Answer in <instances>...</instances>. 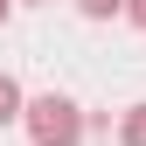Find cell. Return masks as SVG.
Segmentation results:
<instances>
[{
	"label": "cell",
	"mask_w": 146,
	"mask_h": 146,
	"mask_svg": "<svg viewBox=\"0 0 146 146\" xmlns=\"http://www.w3.org/2000/svg\"><path fill=\"white\" fill-rule=\"evenodd\" d=\"M21 125H28L35 146H77V139H84V111H77L70 98H56V90L35 98L28 111H21Z\"/></svg>",
	"instance_id": "obj_1"
},
{
	"label": "cell",
	"mask_w": 146,
	"mask_h": 146,
	"mask_svg": "<svg viewBox=\"0 0 146 146\" xmlns=\"http://www.w3.org/2000/svg\"><path fill=\"white\" fill-rule=\"evenodd\" d=\"M118 146H146V104H125L118 111Z\"/></svg>",
	"instance_id": "obj_2"
},
{
	"label": "cell",
	"mask_w": 146,
	"mask_h": 146,
	"mask_svg": "<svg viewBox=\"0 0 146 146\" xmlns=\"http://www.w3.org/2000/svg\"><path fill=\"white\" fill-rule=\"evenodd\" d=\"M21 111H28V98H21V84H14V77H0V125H14Z\"/></svg>",
	"instance_id": "obj_3"
},
{
	"label": "cell",
	"mask_w": 146,
	"mask_h": 146,
	"mask_svg": "<svg viewBox=\"0 0 146 146\" xmlns=\"http://www.w3.org/2000/svg\"><path fill=\"white\" fill-rule=\"evenodd\" d=\"M84 21H111V14H125V0H77Z\"/></svg>",
	"instance_id": "obj_4"
},
{
	"label": "cell",
	"mask_w": 146,
	"mask_h": 146,
	"mask_svg": "<svg viewBox=\"0 0 146 146\" xmlns=\"http://www.w3.org/2000/svg\"><path fill=\"white\" fill-rule=\"evenodd\" d=\"M125 21H132V28H146V0H125Z\"/></svg>",
	"instance_id": "obj_5"
},
{
	"label": "cell",
	"mask_w": 146,
	"mask_h": 146,
	"mask_svg": "<svg viewBox=\"0 0 146 146\" xmlns=\"http://www.w3.org/2000/svg\"><path fill=\"white\" fill-rule=\"evenodd\" d=\"M7 7H14V0H0V21H7Z\"/></svg>",
	"instance_id": "obj_6"
}]
</instances>
